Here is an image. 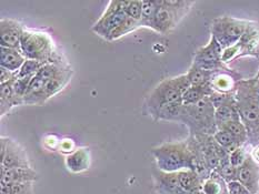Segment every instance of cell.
Returning <instances> with one entry per match:
<instances>
[{"label":"cell","mask_w":259,"mask_h":194,"mask_svg":"<svg viewBox=\"0 0 259 194\" xmlns=\"http://www.w3.org/2000/svg\"><path fill=\"white\" fill-rule=\"evenodd\" d=\"M138 27H142L140 22L135 21L131 18H127V20L123 22L122 25H120L114 32L111 33L108 40L112 41V40H116V39H119L122 36L128 35L129 32H133L134 30H136Z\"/></svg>","instance_id":"cell-32"},{"label":"cell","mask_w":259,"mask_h":194,"mask_svg":"<svg viewBox=\"0 0 259 194\" xmlns=\"http://www.w3.org/2000/svg\"><path fill=\"white\" fill-rule=\"evenodd\" d=\"M71 76H72V71L68 68L61 72L59 76L54 78L53 80L46 82V92H47L48 99L56 96V94L63 90V89L69 83Z\"/></svg>","instance_id":"cell-22"},{"label":"cell","mask_w":259,"mask_h":194,"mask_svg":"<svg viewBox=\"0 0 259 194\" xmlns=\"http://www.w3.org/2000/svg\"><path fill=\"white\" fill-rule=\"evenodd\" d=\"M224 49L215 38L211 36L210 41L207 46L197 50L194 57V62H212V61H222Z\"/></svg>","instance_id":"cell-16"},{"label":"cell","mask_w":259,"mask_h":194,"mask_svg":"<svg viewBox=\"0 0 259 194\" xmlns=\"http://www.w3.org/2000/svg\"><path fill=\"white\" fill-rule=\"evenodd\" d=\"M227 183L216 171H212L207 180L202 182V193L204 194H226Z\"/></svg>","instance_id":"cell-21"},{"label":"cell","mask_w":259,"mask_h":194,"mask_svg":"<svg viewBox=\"0 0 259 194\" xmlns=\"http://www.w3.org/2000/svg\"><path fill=\"white\" fill-rule=\"evenodd\" d=\"M241 80L239 77L236 76L232 70L219 71L213 74L210 86L213 91L222 93H234L236 90V85Z\"/></svg>","instance_id":"cell-13"},{"label":"cell","mask_w":259,"mask_h":194,"mask_svg":"<svg viewBox=\"0 0 259 194\" xmlns=\"http://www.w3.org/2000/svg\"><path fill=\"white\" fill-rule=\"evenodd\" d=\"M48 100L46 92V82L40 78L35 77L31 80L29 88L24 97V104L41 105Z\"/></svg>","instance_id":"cell-15"},{"label":"cell","mask_w":259,"mask_h":194,"mask_svg":"<svg viewBox=\"0 0 259 194\" xmlns=\"http://www.w3.org/2000/svg\"><path fill=\"white\" fill-rule=\"evenodd\" d=\"M14 80L7 83H4V85H0V114H2V116H4L6 113H8L14 107L22 104L21 101H19V100L16 98L14 93Z\"/></svg>","instance_id":"cell-19"},{"label":"cell","mask_w":259,"mask_h":194,"mask_svg":"<svg viewBox=\"0 0 259 194\" xmlns=\"http://www.w3.org/2000/svg\"><path fill=\"white\" fill-rule=\"evenodd\" d=\"M16 77L17 74H14V72H11L5 68H0V85L13 81Z\"/></svg>","instance_id":"cell-38"},{"label":"cell","mask_w":259,"mask_h":194,"mask_svg":"<svg viewBox=\"0 0 259 194\" xmlns=\"http://www.w3.org/2000/svg\"><path fill=\"white\" fill-rule=\"evenodd\" d=\"M90 153L86 148L75 150L74 152L67 155L66 166L72 173H80L89 169Z\"/></svg>","instance_id":"cell-17"},{"label":"cell","mask_w":259,"mask_h":194,"mask_svg":"<svg viewBox=\"0 0 259 194\" xmlns=\"http://www.w3.org/2000/svg\"><path fill=\"white\" fill-rule=\"evenodd\" d=\"M20 51L26 59L39 61L44 64H61L53 39L45 32L26 29L21 38Z\"/></svg>","instance_id":"cell-5"},{"label":"cell","mask_w":259,"mask_h":194,"mask_svg":"<svg viewBox=\"0 0 259 194\" xmlns=\"http://www.w3.org/2000/svg\"><path fill=\"white\" fill-rule=\"evenodd\" d=\"M209 100H210L211 104L213 105V108L217 109L219 107H222V105L227 104L229 102H232L233 100H235V92L234 93H222V92L212 91V93L209 96Z\"/></svg>","instance_id":"cell-35"},{"label":"cell","mask_w":259,"mask_h":194,"mask_svg":"<svg viewBox=\"0 0 259 194\" xmlns=\"http://www.w3.org/2000/svg\"><path fill=\"white\" fill-rule=\"evenodd\" d=\"M26 28L13 19L3 18L0 21V44L2 47L20 49L21 38Z\"/></svg>","instance_id":"cell-10"},{"label":"cell","mask_w":259,"mask_h":194,"mask_svg":"<svg viewBox=\"0 0 259 194\" xmlns=\"http://www.w3.org/2000/svg\"><path fill=\"white\" fill-rule=\"evenodd\" d=\"M179 122L188 126L190 136H213L218 127L215 120V108L209 97L195 104L183 105Z\"/></svg>","instance_id":"cell-2"},{"label":"cell","mask_w":259,"mask_h":194,"mask_svg":"<svg viewBox=\"0 0 259 194\" xmlns=\"http://www.w3.org/2000/svg\"><path fill=\"white\" fill-rule=\"evenodd\" d=\"M251 157L254 158V160L257 163H259V144L254 149V151H252V153H251Z\"/></svg>","instance_id":"cell-39"},{"label":"cell","mask_w":259,"mask_h":194,"mask_svg":"<svg viewBox=\"0 0 259 194\" xmlns=\"http://www.w3.org/2000/svg\"><path fill=\"white\" fill-rule=\"evenodd\" d=\"M161 5V0H147L144 2L143 0V14H142V20H140V25L143 27H148L154 29V22L157 11H158Z\"/></svg>","instance_id":"cell-25"},{"label":"cell","mask_w":259,"mask_h":194,"mask_svg":"<svg viewBox=\"0 0 259 194\" xmlns=\"http://www.w3.org/2000/svg\"><path fill=\"white\" fill-rule=\"evenodd\" d=\"M213 74H215V72L205 71L193 63V66L190 67L188 72L186 75L188 77V80L190 82L191 87H202V86L210 85Z\"/></svg>","instance_id":"cell-23"},{"label":"cell","mask_w":259,"mask_h":194,"mask_svg":"<svg viewBox=\"0 0 259 194\" xmlns=\"http://www.w3.org/2000/svg\"><path fill=\"white\" fill-rule=\"evenodd\" d=\"M257 78H259V71H258V74H257V76H256Z\"/></svg>","instance_id":"cell-41"},{"label":"cell","mask_w":259,"mask_h":194,"mask_svg":"<svg viewBox=\"0 0 259 194\" xmlns=\"http://www.w3.org/2000/svg\"><path fill=\"white\" fill-rule=\"evenodd\" d=\"M0 194H33V182L0 186Z\"/></svg>","instance_id":"cell-31"},{"label":"cell","mask_w":259,"mask_h":194,"mask_svg":"<svg viewBox=\"0 0 259 194\" xmlns=\"http://www.w3.org/2000/svg\"><path fill=\"white\" fill-rule=\"evenodd\" d=\"M213 139H215L219 146L226 150V152L228 154L235 151L236 149L245 146V144L241 143L234 136H232L229 132L225 131V130H217V132L213 135Z\"/></svg>","instance_id":"cell-26"},{"label":"cell","mask_w":259,"mask_h":194,"mask_svg":"<svg viewBox=\"0 0 259 194\" xmlns=\"http://www.w3.org/2000/svg\"><path fill=\"white\" fill-rule=\"evenodd\" d=\"M37 180V173L32 168L24 169H4L2 168V177H0V184L11 185L19 184V183H28Z\"/></svg>","instance_id":"cell-12"},{"label":"cell","mask_w":259,"mask_h":194,"mask_svg":"<svg viewBox=\"0 0 259 194\" xmlns=\"http://www.w3.org/2000/svg\"><path fill=\"white\" fill-rule=\"evenodd\" d=\"M248 157H249V153L247 152V150L245 149V146H243L238 149H236L235 151H233L229 154V161H230V163L235 166V168L238 169L239 166L244 164V162Z\"/></svg>","instance_id":"cell-36"},{"label":"cell","mask_w":259,"mask_h":194,"mask_svg":"<svg viewBox=\"0 0 259 194\" xmlns=\"http://www.w3.org/2000/svg\"><path fill=\"white\" fill-rule=\"evenodd\" d=\"M226 186H227L228 194H251L248 188H247L243 183H240L238 180L228 182Z\"/></svg>","instance_id":"cell-37"},{"label":"cell","mask_w":259,"mask_h":194,"mask_svg":"<svg viewBox=\"0 0 259 194\" xmlns=\"http://www.w3.org/2000/svg\"><path fill=\"white\" fill-rule=\"evenodd\" d=\"M190 5H193V3L179 2V0L161 2L160 7L155 17L154 30L162 33V35L169 32L172 28L176 27L179 19L186 14V10L189 9Z\"/></svg>","instance_id":"cell-7"},{"label":"cell","mask_w":259,"mask_h":194,"mask_svg":"<svg viewBox=\"0 0 259 194\" xmlns=\"http://www.w3.org/2000/svg\"><path fill=\"white\" fill-rule=\"evenodd\" d=\"M33 79V78H32ZM31 78H17L13 82V89H14V93L16 98L21 101V103L24 104V97L29 88V85L31 82Z\"/></svg>","instance_id":"cell-34"},{"label":"cell","mask_w":259,"mask_h":194,"mask_svg":"<svg viewBox=\"0 0 259 194\" xmlns=\"http://www.w3.org/2000/svg\"><path fill=\"white\" fill-rule=\"evenodd\" d=\"M235 99L240 120L248 131V141L259 140V87L257 78L241 79L236 85Z\"/></svg>","instance_id":"cell-1"},{"label":"cell","mask_w":259,"mask_h":194,"mask_svg":"<svg viewBox=\"0 0 259 194\" xmlns=\"http://www.w3.org/2000/svg\"><path fill=\"white\" fill-rule=\"evenodd\" d=\"M180 187L189 194L202 193V181L193 170H183L177 172Z\"/></svg>","instance_id":"cell-18"},{"label":"cell","mask_w":259,"mask_h":194,"mask_svg":"<svg viewBox=\"0 0 259 194\" xmlns=\"http://www.w3.org/2000/svg\"><path fill=\"white\" fill-rule=\"evenodd\" d=\"M66 69H68L67 67H64L63 64H57V63H46L42 66V68L39 70L36 77L40 78L41 80L45 82H48L50 80H53L54 78L59 76L61 72L65 71Z\"/></svg>","instance_id":"cell-29"},{"label":"cell","mask_w":259,"mask_h":194,"mask_svg":"<svg viewBox=\"0 0 259 194\" xmlns=\"http://www.w3.org/2000/svg\"><path fill=\"white\" fill-rule=\"evenodd\" d=\"M125 14L128 18L140 22L143 14V0H132L125 2Z\"/></svg>","instance_id":"cell-33"},{"label":"cell","mask_w":259,"mask_h":194,"mask_svg":"<svg viewBox=\"0 0 259 194\" xmlns=\"http://www.w3.org/2000/svg\"><path fill=\"white\" fill-rule=\"evenodd\" d=\"M158 169L164 172L191 170L193 153L187 141L168 142L151 150Z\"/></svg>","instance_id":"cell-3"},{"label":"cell","mask_w":259,"mask_h":194,"mask_svg":"<svg viewBox=\"0 0 259 194\" xmlns=\"http://www.w3.org/2000/svg\"><path fill=\"white\" fill-rule=\"evenodd\" d=\"M250 26L249 21L232 18V17H219L212 21L211 36L221 43L223 49L235 46Z\"/></svg>","instance_id":"cell-6"},{"label":"cell","mask_w":259,"mask_h":194,"mask_svg":"<svg viewBox=\"0 0 259 194\" xmlns=\"http://www.w3.org/2000/svg\"><path fill=\"white\" fill-rule=\"evenodd\" d=\"M42 66L44 63L39 62V61L26 59L25 63L22 64L18 74H17V78H31L32 79L37 76L39 70L42 68Z\"/></svg>","instance_id":"cell-30"},{"label":"cell","mask_w":259,"mask_h":194,"mask_svg":"<svg viewBox=\"0 0 259 194\" xmlns=\"http://www.w3.org/2000/svg\"><path fill=\"white\" fill-rule=\"evenodd\" d=\"M218 130H225L229 132L230 135L234 136L243 144H246L247 141H248V131H247L246 126L243 122H241V120L230 121L228 123L219 127Z\"/></svg>","instance_id":"cell-27"},{"label":"cell","mask_w":259,"mask_h":194,"mask_svg":"<svg viewBox=\"0 0 259 194\" xmlns=\"http://www.w3.org/2000/svg\"><path fill=\"white\" fill-rule=\"evenodd\" d=\"M125 14V2H110L101 18L93 28L97 35L108 40L110 35L127 20Z\"/></svg>","instance_id":"cell-8"},{"label":"cell","mask_w":259,"mask_h":194,"mask_svg":"<svg viewBox=\"0 0 259 194\" xmlns=\"http://www.w3.org/2000/svg\"><path fill=\"white\" fill-rule=\"evenodd\" d=\"M215 120L218 129L230 121L240 120L237 104H236V99L233 100L232 102L224 104L222 107L215 109Z\"/></svg>","instance_id":"cell-20"},{"label":"cell","mask_w":259,"mask_h":194,"mask_svg":"<svg viewBox=\"0 0 259 194\" xmlns=\"http://www.w3.org/2000/svg\"><path fill=\"white\" fill-rule=\"evenodd\" d=\"M25 61L26 58L20 51V49L2 47V50H0V66H2V68L7 69L14 74H18Z\"/></svg>","instance_id":"cell-14"},{"label":"cell","mask_w":259,"mask_h":194,"mask_svg":"<svg viewBox=\"0 0 259 194\" xmlns=\"http://www.w3.org/2000/svg\"><path fill=\"white\" fill-rule=\"evenodd\" d=\"M215 171L222 176V179L226 183L237 180L238 169L235 168V166L230 163L229 155L227 158H225L221 161V163H219L218 168Z\"/></svg>","instance_id":"cell-28"},{"label":"cell","mask_w":259,"mask_h":194,"mask_svg":"<svg viewBox=\"0 0 259 194\" xmlns=\"http://www.w3.org/2000/svg\"><path fill=\"white\" fill-rule=\"evenodd\" d=\"M190 87V82L186 74L162 80L148 97L147 107L150 114L167 105L183 102L184 93Z\"/></svg>","instance_id":"cell-4"},{"label":"cell","mask_w":259,"mask_h":194,"mask_svg":"<svg viewBox=\"0 0 259 194\" xmlns=\"http://www.w3.org/2000/svg\"><path fill=\"white\" fill-rule=\"evenodd\" d=\"M212 88L210 85L202 86V87H190L187 91L184 93L183 96V104L184 105H190L195 104L201 99L206 97H209L212 93Z\"/></svg>","instance_id":"cell-24"},{"label":"cell","mask_w":259,"mask_h":194,"mask_svg":"<svg viewBox=\"0 0 259 194\" xmlns=\"http://www.w3.org/2000/svg\"><path fill=\"white\" fill-rule=\"evenodd\" d=\"M0 155H2V163H0V166L4 169L31 168L29 159L27 157L26 150L18 142L11 140V139H9L6 150Z\"/></svg>","instance_id":"cell-9"},{"label":"cell","mask_w":259,"mask_h":194,"mask_svg":"<svg viewBox=\"0 0 259 194\" xmlns=\"http://www.w3.org/2000/svg\"><path fill=\"white\" fill-rule=\"evenodd\" d=\"M237 180L248 188L251 194L259 192V164L249 154V157L239 166L237 171Z\"/></svg>","instance_id":"cell-11"},{"label":"cell","mask_w":259,"mask_h":194,"mask_svg":"<svg viewBox=\"0 0 259 194\" xmlns=\"http://www.w3.org/2000/svg\"><path fill=\"white\" fill-rule=\"evenodd\" d=\"M226 194H228V192H227V193H226Z\"/></svg>","instance_id":"cell-42"},{"label":"cell","mask_w":259,"mask_h":194,"mask_svg":"<svg viewBox=\"0 0 259 194\" xmlns=\"http://www.w3.org/2000/svg\"><path fill=\"white\" fill-rule=\"evenodd\" d=\"M257 78V77H256ZM257 80H258V87H259V78H257Z\"/></svg>","instance_id":"cell-40"}]
</instances>
